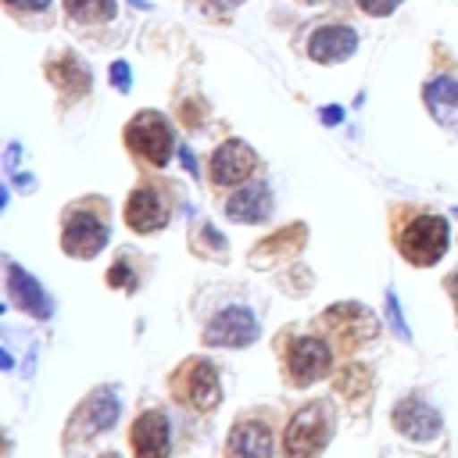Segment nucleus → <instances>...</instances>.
<instances>
[{"instance_id":"f257e3e1","label":"nucleus","mask_w":458,"mask_h":458,"mask_svg":"<svg viewBox=\"0 0 458 458\" xmlns=\"http://www.w3.org/2000/svg\"><path fill=\"white\" fill-rule=\"evenodd\" d=\"M107 200L79 197L61 211V250L68 258H97L107 247Z\"/></svg>"},{"instance_id":"f03ea898","label":"nucleus","mask_w":458,"mask_h":458,"mask_svg":"<svg viewBox=\"0 0 458 458\" xmlns=\"http://www.w3.org/2000/svg\"><path fill=\"white\" fill-rule=\"evenodd\" d=\"M318 329L326 333V340L336 351H344V358H351L354 351H361L365 344H372L376 333H379L376 315L365 304H358V301H336L333 308H326L318 315Z\"/></svg>"},{"instance_id":"7ed1b4c3","label":"nucleus","mask_w":458,"mask_h":458,"mask_svg":"<svg viewBox=\"0 0 458 458\" xmlns=\"http://www.w3.org/2000/svg\"><path fill=\"white\" fill-rule=\"evenodd\" d=\"M333 437V408L311 401L297 408L283 429V458H318Z\"/></svg>"},{"instance_id":"20e7f679","label":"nucleus","mask_w":458,"mask_h":458,"mask_svg":"<svg viewBox=\"0 0 458 458\" xmlns=\"http://www.w3.org/2000/svg\"><path fill=\"white\" fill-rule=\"evenodd\" d=\"M179 204V190L168 179H143L125 200V225L132 233H157L168 225Z\"/></svg>"},{"instance_id":"39448f33","label":"nucleus","mask_w":458,"mask_h":458,"mask_svg":"<svg viewBox=\"0 0 458 458\" xmlns=\"http://www.w3.org/2000/svg\"><path fill=\"white\" fill-rule=\"evenodd\" d=\"M397 250L404 261L429 268L447 250V222L437 211H411L404 229H397Z\"/></svg>"},{"instance_id":"423d86ee","label":"nucleus","mask_w":458,"mask_h":458,"mask_svg":"<svg viewBox=\"0 0 458 458\" xmlns=\"http://www.w3.org/2000/svg\"><path fill=\"white\" fill-rule=\"evenodd\" d=\"M122 140H125V150H129L140 165L161 168V165L172 161L175 132H172V122H168L161 111H140V114H132Z\"/></svg>"},{"instance_id":"0eeeda50","label":"nucleus","mask_w":458,"mask_h":458,"mask_svg":"<svg viewBox=\"0 0 458 458\" xmlns=\"http://www.w3.org/2000/svg\"><path fill=\"white\" fill-rule=\"evenodd\" d=\"M172 397L193 411H211L222 401V386H218V369L208 358H186L172 376H168Z\"/></svg>"},{"instance_id":"6e6552de","label":"nucleus","mask_w":458,"mask_h":458,"mask_svg":"<svg viewBox=\"0 0 458 458\" xmlns=\"http://www.w3.org/2000/svg\"><path fill=\"white\" fill-rule=\"evenodd\" d=\"M118 422V394L111 386H97L86 394V401H79V408L72 411L68 426H64V447L72 451L75 444H86L93 440L97 433L111 429Z\"/></svg>"},{"instance_id":"1a4fd4ad","label":"nucleus","mask_w":458,"mask_h":458,"mask_svg":"<svg viewBox=\"0 0 458 458\" xmlns=\"http://www.w3.org/2000/svg\"><path fill=\"white\" fill-rule=\"evenodd\" d=\"M333 369V344L326 336H290L283 351V376L290 386H308Z\"/></svg>"},{"instance_id":"9d476101","label":"nucleus","mask_w":458,"mask_h":458,"mask_svg":"<svg viewBox=\"0 0 458 458\" xmlns=\"http://www.w3.org/2000/svg\"><path fill=\"white\" fill-rule=\"evenodd\" d=\"M258 340V318L250 308L243 304H229L222 308L200 333V344L204 347H247Z\"/></svg>"},{"instance_id":"9b49d317","label":"nucleus","mask_w":458,"mask_h":458,"mask_svg":"<svg viewBox=\"0 0 458 458\" xmlns=\"http://www.w3.org/2000/svg\"><path fill=\"white\" fill-rule=\"evenodd\" d=\"M254 168H258V154L243 140H225L211 154L208 179H211V186H222L225 190V186H240L243 179H250Z\"/></svg>"},{"instance_id":"f8f14e48","label":"nucleus","mask_w":458,"mask_h":458,"mask_svg":"<svg viewBox=\"0 0 458 458\" xmlns=\"http://www.w3.org/2000/svg\"><path fill=\"white\" fill-rule=\"evenodd\" d=\"M358 50V32L344 21H329V25H318L308 32V43H304V54L318 64H340L347 61L351 54Z\"/></svg>"},{"instance_id":"ddd939ff","label":"nucleus","mask_w":458,"mask_h":458,"mask_svg":"<svg viewBox=\"0 0 458 458\" xmlns=\"http://www.w3.org/2000/svg\"><path fill=\"white\" fill-rule=\"evenodd\" d=\"M225 458H272V429L268 419H258L254 411H243L229 437H225Z\"/></svg>"},{"instance_id":"4468645a","label":"nucleus","mask_w":458,"mask_h":458,"mask_svg":"<svg viewBox=\"0 0 458 458\" xmlns=\"http://www.w3.org/2000/svg\"><path fill=\"white\" fill-rule=\"evenodd\" d=\"M390 422H394V429L401 433V437H408V440H433L437 433H440V415H437V408L433 404H426L422 397H404V401H397L394 404V411H390Z\"/></svg>"},{"instance_id":"2eb2a0df","label":"nucleus","mask_w":458,"mask_h":458,"mask_svg":"<svg viewBox=\"0 0 458 458\" xmlns=\"http://www.w3.org/2000/svg\"><path fill=\"white\" fill-rule=\"evenodd\" d=\"M132 458H168V419L157 408H147L136 415L129 429Z\"/></svg>"},{"instance_id":"dca6fc26","label":"nucleus","mask_w":458,"mask_h":458,"mask_svg":"<svg viewBox=\"0 0 458 458\" xmlns=\"http://www.w3.org/2000/svg\"><path fill=\"white\" fill-rule=\"evenodd\" d=\"M43 72H47L50 86H54L64 100H79V97H86V93H89V86H93L89 68H86V64L79 61V54H72V50H64V54H57V57H50V61L43 64Z\"/></svg>"},{"instance_id":"f3484780","label":"nucleus","mask_w":458,"mask_h":458,"mask_svg":"<svg viewBox=\"0 0 458 458\" xmlns=\"http://www.w3.org/2000/svg\"><path fill=\"white\" fill-rule=\"evenodd\" d=\"M7 297H11L25 315H32V318H50V315H54V304H50L47 290H43L25 268H18L14 261H7Z\"/></svg>"},{"instance_id":"a211bd4d","label":"nucleus","mask_w":458,"mask_h":458,"mask_svg":"<svg viewBox=\"0 0 458 458\" xmlns=\"http://www.w3.org/2000/svg\"><path fill=\"white\" fill-rule=\"evenodd\" d=\"M225 215L233 222H243V225H254V222H265L272 215V193L265 182H250V186H240L229 200H225Z\"/></svg>"},{"instance_id":"6ab92c4d","label":"nucleus","mask_w":458,"mask_h":458,"mask_svg":"<svg viewBox=\"0 0 458 458\" xmlns=\"http://www.w3.org/2000/svg\"><path fill=\"white\" fill-rule=\"evenodd\" d=\"M422 100L440 125H458V79H451V75L429 79L422 89Z\"/></svg>"},{"instance_id":"aec40b11","label":"nucleus","mask_w":458,"mask_h":458,"mask_svg":"<svg viewBox=\"0 0 458 458\" xmlns=\"http://www.w3.org/2000/svg\"><path fill=\"white\" fill-rule=\"evenodd\" d=\"M333 390H336L344 401H354V404H361V401L372 394V372H369L365 365L351 361V365H344V372L333 379Z\"/></svg>"},{"instance_id":"412c9836","label":"nucleus","mask_w":458,"mask_h":458,"mask_svg":"<svg viewBox=\"0 0 458 458\" xmlns=\"http://www.w3.org/2000/svg\"><path fill=\"white\" fill-rule=\"evenodd\" d=\"M304 240H308V229L297 222V225H290V229H283V233L261 240V247L250 250V261H268V258H276V254H290V250H297Z\"/></svg>"},{"instance_id":"4be33fe9","label":"nucleus","mask_w":458,"mask_h":458,"mask_svg":"<svg viewBox=\"0 0 458 458\" xmlns=\"http://www.w3.org/2000/svg\"><path fill=\"white\" fill-rule=\"evenodd\" d=\"M190 243L197 254L204 258H225V236L208 222V218H193L190 222Z\"/></svg>"},{"instance_id":"5701e85b","label":"nucleus","mask_w":458,"mask_h":458,"mask_svg":"<svg viewBox=\"0 0 458 458\" xmlns=\"http://www.w3.org/2000/svg\"><path fill=\"white\" fill-rule=\"evenodd\" d=\"M61 4H64V14L72 21L97 25V21H111L114 18V0H61Z\"/></svg>"},{"instance_id":"b1692460","label":"nucleus","mask_w":458,"mask_h":458,"mask_svg":"<svg viewBox=\"0 0 458 458\" xmlns=\"http://www.w3.org/2000/svg\"><path fill=\"white\" fill-rule=\"evenodd\" d=\"M107 286H118V290H136L140 286V272H132L125 254L107 268Z\"/></svg>"},{"instance_id":"393cba45","label":"nucleus","mask_w":458,"mask_h":458,"mask_svg":"<svg viewBox=\"0 0 458 458\" xmlns=\"http://www.w3.org/2000/svg\"><path fill=\"white\" fill-rule=\"evenodd\" d=\"M386 318H390V329L401 336V340H411V329L404 322V311H401V301L394 290H386Z\"/></svg>"},{"instance_id":"a878e982","label":"nucleus","mask_w":458,"mask_h":458,"mask_svg":"<svg viewBox=\"0 0 458 458\" xmlns=\"http://www.w3.org/2000/svg\"><path fill=\"white\" fill-rule=\"evenodd\" d=\"M204 114H208L204 100H182V107H179V122L190 125V129H197L204 122Z\"/></svg>"},{"instance_id":"bb28decb","label":"nucleus","mask_w":458,"mask_h":458,"mask_svg":"<svg viewBox=\"0 0 458 458\" xmlns=\"http://www.w3.org/2000/svg\"><path fill=\"white\" fill-rule=\"evenodd\" d=\"M365 14H372V18H386V14H394V7L401 4V0H354Z\"/></svg>"},{"instance_id":"cd10ccee","label":"nucleus","mask_w":458,"mask_h":458,"mask_svg":"<svg viewBox=\"0 0 458 458\" xmlns=\"http://www.w3.org/2000/svg\"><path fill=\"white\" fill-rule=\"evenodd\" d=\"M111 86H114L118 93H129L132 75H129V64H125V61H114V64H111Z\"/></svg>"},{"instance_id":"c85d7f7f","label":"nucleus","mask_w":458,"mask_h":458,"mask_svg":"<svg viewBox=\"0 0 458 458\" xmlns=\"http://www.w3.org/2000/svg\"><path fill=\"white\" fill-rule=\"evenodd\" d=\"M197 4L204 7V14H208V18H225L240 0H197Z\"/></svg>"},{"instance_id":"c756f323","label":"nucleus","mask_w":458,"mask_h":458,"mask_svg":"<svg viewBox=\"0 0 458 458\" xmlns=\"http://www.w3.org/2000/svg\"><path fill=\"white\" fill-rule=\"evenodd\" d=\"M11 11H43L50 0H4Z\"/></svg>"},{"instance_id":"7c9ffc66","label":"nucleus","mask_w":458,"mask_h":458,"mask_svg":"<svg viewBox=\"0 0 458 458\" xmlns=\"http://www.w3.org/2000/svg\"><path fill=\"white\" fill-rule=\"evenodd\" d=\"M322 122H326V125H340V122H344V107H336V104L322 107Z\"/></svg>"},{"instance_id":"2f4dec72","label":"nucleus","mask_w":458,"mask_h":458,"mask_svg":"<svg viewBox=\"0 0 458 458\" xmlns=\"http://www.w3.org/2000/svg\"><path fill=\"white\" fill-rule=\"evenodd\" d=\"M444 286H447V293H451V301H454V315H458V268L444 279Z\"/></svg>"},{"instance_id":"473e14b6","label":"nucleus","mask_w":458,"mask_h":458,"mask_svg":"<svg viewBox=\"0 0 458 458\" xmlns=\"http://www.w3.org/2000/svg\"><path fill=\"white\" fill-rule=\"evenodd\" d=\"M4 165H7V172H14V168H18V143H11V147H7V157H4Z\"/></svg>"},{"instance_id":"72a5a7b5","label":"nucleus","mask_w":458,"mask_h":458,"mask_svg":"<svg viewBox=\"0 0 458 458\" xmlns=\"http://www.w3.org/2000/svg\"><path fill=\"white\" fill-rule=\"evenodd\" d=\"M179 154H182V165H186V168H190V172H197V161H193V154H190V150H186V147H182V150H179Z\"/></svg>"},{"instance_id":"f704fd0d","label":"nucleus","mask_w":458,"mask_h":458,"mask_svg":"<svg viewBox=\"0 0 458 458\" xmlns=\"http://www.w3.org/2000/svg\"><path fill=\"white\" fill-rule=\"evenodd\" d=\"M132 4H136V7H150V4H147V0H132Z\"/></svg>"},{"instance_id":"c9c22d12","label":"nucleus","mask_w":458,"mask_h":458,"mask_svg":"<svg viewBox=\"0 0 458 458\" xmlns=\"http://www.w3.org/2000/svg\"><path fill=\"white\" fill-rule=\"evenodd\" d=\"M100 458H118V454H114V451H104V454H100Z\"/></svg>"},{"instance_id":"e433bc0d","label":"nucleus","mask_w":458,"mask_h":458,"mask_svg":"<svg viewBox=\"0 0 458 458\" xmlns=\"http://www.w3.org/2000/svg\"><path fill=\"white\" fill-rule=\"evenodd\" d=\"M301 4H322V0H301Z\"/></svg>"}]
</instances>
